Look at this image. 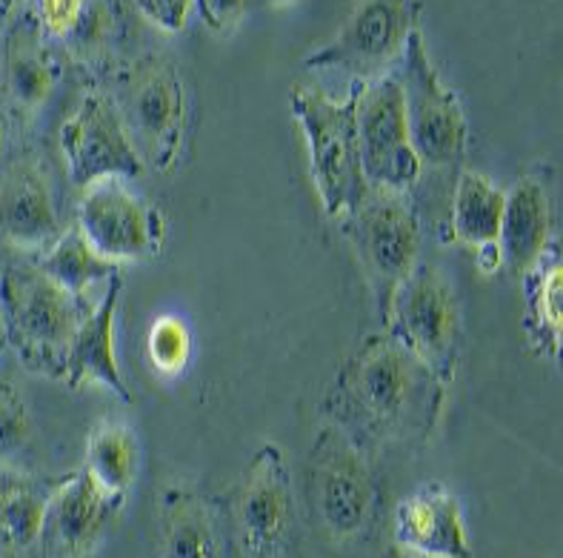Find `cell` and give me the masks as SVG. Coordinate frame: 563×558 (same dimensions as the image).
Listing matches in <instances>:
<instances>
[{"label": "cell", "mask_w": 563, "mask_h": 558, "mask_svg": "<svg viewBox=\"0 0 563 558\" xmlns=\"http://www.w3.org/2000/svg\"><path fill=\"white\" fill-rule=\"evenodd\" d=\"M443 395L446 386L384 329L341 366L327 409L357 444L404 441L432 433L443 413Z\"/></svg>", "instance_id": "6da1fadb"}, {"label": "cell", "mask_w": 563, "mask_h": 558, "mask_svg": "<svg viewBox=\"0 0 563 558\" xmlns=\"http://www.w3.org/2000/svg\"><path fill=\"white\" fill-rule=\"evenodd\" d=\"M0 307L23 366L60 379L71 338L92 309L86 298L66 293L37 264L9 261L0 270Z\"/></svg>", "instance_id": "7a4b0ae2"}, {"label": "cell", "mask_w": 563, "mask_h": 558, "mask_svg": "<svg viewBox=\"0 0 563 558\" xmlns=\"http://www.w3.org/2000/svg\"><path fill=\"white\" fill-rule=\"evenodd\" d=\"M355 98V84L346 100H332L318 86L303 84L292 86L289 95L295 121L307 141L314 189L332 221H343L369 193L357 155Z\"/></svg>", "instance_id": "3957f363"}, {"label": "cell", "mask_w": 563, "mask_h": 558, "mask_svg": "<svg viewBox=\"0 0 563 558\" xmlns=\"http://www.w3.org/2000/svg\"><path fill=\"white\" fill-rule=\"evenodd\" d=\"M380 324L450 390L461 358V300L441 266L418 261L395 289Z\"/></svg>", "instance_id": "277c9868"}, {"label": "cell", "mask_w": 563, "mask_h": 558, "mask_svg": "<svg viewBox=\"0 0 563 558\" xmlns=\"http://www.w3.org/2000/svg\"><path fill=\"white\" fill-rule=\"evenodd\" d=\"M309 495L332 541L355 544L369 536L378 486L364 444L338 424H327L309 450Z\"/></svg>", "instance_id": "5b68a950"}, {"label": "cell", "mask_w": 563, "mask_h": 558, "mask_svg": "<svg viewBox=\"0 0 563 558\" xmlns=\"http://www.w3.org/2000/svg\"><path fill=\"white\" fill-rule=\"evenodd\" d=\"M341 223L355 247L357 261L364 266L366 281L378 300L380 321H384L395 289L421 261L418 209L400 189L369 186L364 200Z\"/></svg>", "instance_id": "8992f818"}, {"label": "cell", "mask_w": 563, "mask_h": 558, "mask_svg": "<svg viewBox=\"0 0 563 558\" xmlns=\"http://www.w3.org/2000/svg\"><path fill=\"white\" fill-rule=\"evenodd\" d=\"M229 538L238 558H292L295 495L275 444L252 456L229 501Z\"/></svg>", "instance_id": "52a82bcc"}, {"label": "cell", "mask_w": 563, "mask_h": 558, "mask_svg": "<svg viewBox=\"0 0 563 558\" xmlns=\"http://www.w3.org/2000/svg\"><path fill=\"white\" fill-rule=\"evenodd\" d=\"M404 95L409 141L423 166H455L470 150V123L464 107L450 86L443 84L427 52L421 29H415L400 55L395 75Z\"/></svg>", "instance_id": "ba28073f"}, {"label": "cell", "mask_w": 563, "mask_h": 558, "mask_svg": "<svg viewBox=\"0 0 563 558\" xmlns=\"http://www.w3.org/2000/svg\"><path fill=\"white\" fill-rule=\"evenodd\" d=\"M415 29V0H355L335 37L307 55L303 69L346 72L352 84H369L400 61Z\"/></svg>", "instance_id": "9c48e42d"}, {"label": "cell", "mask_w": 563, "mask_h": 558, "mask_svg": "<svg viewBox=\"0 0 563 558\" xmlns=\"http://www.w3.org/2000/svg\"><path fill=\"white\" fill-rule=\"evenodd\" d=\"M143 166L169 172L186 141V89L178 69L146 61L126 78L114 103Z\"/></svg>", "instance_id": "30bf717a"}, {"label": "cell", "mask_w": 563, "mask_h": 558, "mask_svg": "<svg viewBox=\"0 0 563 558\" xmlns=\"http://www.w3.org/2000/svg\"><path fill=\"white\" fill-rule=\"evenodd\" d=\"M357 155L366 184L375 189L407 193L421 178L423 164L409 141L404 95L395 75H380L369 84H355Z\"/></svg>", "instance_id": "8fae6325"}, {"label": "cell", "mask_w": 563, "mask_h": 558, "mask_svg": "<svg viewBox=\"0 0 563 558\" xmlns=\"http://www.w3.org/2000/svg\"><path fill=\"white\" fill-rule=\"evenodd\" d=\"M75 227L92 243V250L112 264L155 258L166 243L161 209L132 193L123 178H103L86 186Z\"/></svg>", "instance_id": "7c38bea8"}, {"label": "cell", "mask_w": 563, "mask_h": 558, "mask_svg": "<svg viewBox=\"0 0 563 558\" xmlns=\"http://www.w3.org/2000/svg\"><path fill=\"white\" fill-rule=\"evenodd\" d=\"M60 152L71 184L86 189L103 178H137L143 161L129 141L112 100L89 95L60 127Z\"/></svg>", "instance_id": "4fadbf2b"}, {"label": "cell", "mask_w": 563, "mask_h": 558, "mask_svg": "<svg viewBox=\"0 0 563 558\" xmlns=\"http://www.w3.org/2000/svg\"><path fill=\"white\" fill-rule=\"evenodd\" d=\"M126 499L100 490L84 467L55 481L43 515L41 558H95Z\"/></svg>", "instance_id": "5bb4252c"}, {"label": "cell", "mask_w": 563, "mask_h": 558, "mask_svg": "<svg viewBox=\"0 0 563 558\" xmlns=\"http://www.w3.org/2000/svg\"><path fill=\"white\" fill-rule=\"evenodd\" d=\"M395 544L415 558H472L461 501L443 484H423L395 510Z\"/></svg>", "instance_id": "9a60e30c"}, {"label": "cell", "mask_w": 563, "mask_h": 558, "mask_svg": "<svg viewBox=\"0 0 563 558\" xmlns=\"http://www.w3.org/2000/svg\"><path fill=\"white\" fill-rule=\"evenodd\" d=\"M57 236L60 212L46 169L18 161L0 172V241L14 250H46Z\"/></svg>", "instance_id": "2e32d148"}, {"label": "cell", "mask_w": 563, "mask_h": 558, "mask_svg": "<svg viewBox=\"0 0 563 558\" xmlns=\"http://www.w3.org/2000/svg\"><path fill=\"white\" fill-rule=\"evenodd\" d=\"M121 295L123 278L121 272H114L109 278L107 295L100 298V304L89 309V315L80 321L78 332L71 338L60 379L71 390H78L84 384H98L129 404L132 390L123 381L118 350H114V321H118V309H121Z\"/></svg>", "instance_id": "e0dca14e"}, {"label": "cell", "mask_w": 563, "mask_h": 558, "mask_svg": "<svg viewBox=\"0 0 563 558\" xmlns=\"http://www.w3.org/2000/svg\"><path fill=\"white\" fill-rule=\"evenodd\" d=\"M155 558H227L212 501L192 484H169L157 507Z\"/></svg>", "instance_id": "ac0fdd59"}, {"label": "cell", "mask_w": 563, "mask_h": 558, "mask_svg": "<svg viewBox=\"0 0 563 558\" xmlns=\"http://www.w3.org/2000/svg\"><path fill=\"white\" fill-rule=\"evenodd\" d=\"M552 195L541 175H527L507 193L500 218L498 247L504 266L521 278L529 266L552 247Z\"/></svg>", "instance_id": "d6986e66"}, {"label": "cell", "mask_w": 563, "mask_h": 558, "mask_svg": "<svg viewBox=\"0 0 563 558\" xmlns=\"http://www.w3.org/2000/svg\"><path fill=\"white\" fill-rule=\"evenodd\" d=\"M52 484L23 470L0 467V556H41L43 515L49 504Z\"/></svg>", "instance_id": "ffe728a7"}, {"label": "cell", "mask_w": 563, "mask_h": 558, "mask_svg": "<svg viewBox=\"0 0 563 558\" xmlns=\"http://www.w3.org/2000/svg\"><path fill=\"white\" fill-rule=\"evenodd\" d=\"M523 298H527V313H523V327H527L529 347L543 358H558L561 352V284L563 266L561 250L552 243L550 250L538 258L521 275Z\"/></svg>", "instance_id": "44dd1931"}, {"label": "cell", "mask_w": 563, "mask_h": 558, "mask_svg": "<svg viewBox=\"0 0 563 558\" xmlns=\"http://www.w3.org/2000/svg\"><path fill=\"white\" fill-rule=\"evenodd\" d=\"M141 470V444L135 429L121 418H100L89 433L84 452V472L100 490L129 499Z\"/></svg>", "instance_id": "7402d4cb"}, {"label": "cell", "mask_w": 563, "mask_h": 558, "mask_svg": "<svg viewBox=\"0 0 563 558\" xmlns=\"http://www.w3.org/2000/svg\"><path fill=\"white\" fill-rule=\"evenodd\" d=\"M504 204H507V193L495 180L475 169L461 172L455 195H452V241L472 247V250L498 243Z\"/></svg>", "instance_id": "603a6c76"}, {"label": "cell", "mask_w": 563, "mask_h": 558, "mask_svg": "<svg viewBox=\"0 0 563 558\" xmlns=\"http://www.w3.org/2000/svg\"><path fill=\"white\" fill-rule=\"evenodd\" d=\"M37 266L55 284L64 286L66 293L75 295V298H86L89 286L98 284V281H109L118 272V264L100 258L78 227H69L66 232H60L43 250V258L37 261Z\"/></svg>", "instance_id": "cb8c5ba5"}, {"label": "cell", "mask_w": 563, "mask_h": 558, "mask_svg": "<svg viewBox=\"0 0 563 558\" xmlns=\"http://www.w3.org/2000/svg\"><path fill=\"white\" fill-rule=\"evenodd\" d=\"M26 29V26H23ZM7 89L21 112H37L55 89V72L32 32H18L7 50Z\"/></svg>", "instance_id": "d4e9b609"}, {"label": "cell", "mask_w": 563, "mask_h": 558, "mask_svg": "<svg viewBox=\"0 0 563 558\" xmlns=\"http://www.w3.org/2000/svg\"><path fill=\"white\" fill-rule=\"evenodd\" d=\"M35 422L21 390L0 381V467L21 470V461L35 444Z\"/></svg>", "instance_id": "484cf974"}, {"label": "cell", "mask_w": 563, "mask_h": 558, "mask_svg": "<svg viewBox=\"0 0 563 558\" xmlns=\"http://www.w3.org/2000/svg\"><path fill=\"white\" fill-rule=\"evenodd\" d=\"M146 352L157 372L164 375H180L192 358V336L180 318L164 315L152 324L150 336H146Z\"/></svg>", "instance_id": "4316f807"}, {"label": "cell", "mask_w": 563, "mask_h": 558, "mask_svg": "<svg viewBox=\"0 0 563 558\" xmlns=\"http://www.w3.org/2000/svg\"><path fill=\"white\" fill-rule=\"evenodd\" d=\"M135 7L152 26L169 32V35H178L186 29L195 0H135Z\"/></svg>", "instance_id": "83f0119b"}, {"label": "cell", "mask_w": 563, "mask_h": 558, "mask_svg": "<svg viewBox=\"0 0 563 558\" xmlns=\"http://www.w3.org/2000/svg\"><path fill=\"white\" fill-rule=\"evenodd\" d=\"M86 12V0H37V18L49 35L75 32Z\"/></svg>", "instance_id": "f1b7e54d"}, {"label": "cell", "mask_w": 563, "mask_h": 558, "mask_svg": "<svg viewBox=\"0 0 563 558\" xmlns=\"http://www.w3.org/2000/svg\"><path fill=\"white\" fill-rule=\"evenodd\" d=\"M250 3L252 0H195L200 21L207 23L212 32H227V29L235 26Z\"/></svg>", "instance_id": "f546056e"}, {"label": "cell", "mask_w": 563, "mask_h": 558, "mask_svg": "<svg viewBox=\"0 0 563 558\" xmlns=\"http://www.w3.org/2000/svg\"><path fill=\"white\" fill-rule=\"evenodd\" d=\"M9 347V332H7V318H3V307H0V355L7 352Z\"/></svg>", "instance_id": "4dcf8cb0"}, {"label": "cell", "mask_w": 563, "mask_h": 558, "mask_svg": "<svg viewBox=\"0 0 563 558\" xmlns=\"http://www.w3.org/2000/svg\"><path fill=\"white\" fill-rule=\"evenodd\" d=\"M3 150H7V129H3V121H0V161H3Z\"/></svg>", "instance_id": "1f68e13d"}, {"label": "cell", "mask_w": 563, "mask_h": 558, "mask_svg": "<svg viewBox=\"0 0 563 558\" xmlns=\"http://www.w3.org/2000/svg\"><path fill=\"white\" fill-rule=\"evenodd\" d=\"M264 3H269V7H292L298 0H264Z\"/></svg>", "instance_id": "d6a6232c"}, {"label": "cell", "mask_w": 563, "mask_h": 558, "mask_svg": "<svg viewBox=\"0 0 563 558\" xmlns=\"http://www.w3.org/2000/svg\"><path fill=\"white\" fill-rule=\"evenodd\" d=\"M0 3H7V0H0Z\"/></svg>", "instance_id": "836d02e7"}]
</instances>
